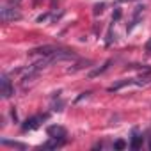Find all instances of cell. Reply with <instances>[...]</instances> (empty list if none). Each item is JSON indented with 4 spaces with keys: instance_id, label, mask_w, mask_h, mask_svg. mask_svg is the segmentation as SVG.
Wrapping results in <instances>:
<instances>
[{
    "instance_id": "obj_1",
    "label": "cell",
    "mask_w": 151,
    "mask_h": 151,
    "mask_svg": "<svg viewBox=\"0 0 151 151\" xmlns=\"http://www.w3.org/2000/svg\"><path fill=\"white\" fill-rule=\"evenodd\" d=\"M0 16H2V22H14V20H20L22 18V13L20 9L14 6V4H7L2 7V11H0Z\"/></svg>"
},
{
    "instance_id": "obj_8",
    "label": "cell",
    "mask_w": 151,
    "mask_h": 151,
    "mask_svg": "<svg viewBox=\"0 0 151 151\" xmlns=\"http://www.w3.org/2000/svg\"><path fill=\"white\" fill-rule=\"evenodd\" d=\"M142 142H144V137L139 135L137 132H133V137H132L130 147H132V149H140V147H142Z\"/></svg>"
},
{
    "instance_id": "obj_14",
    "label": "cell",
    "mask_w": 151,
    "mask_h": 151,
    "mask_svg": "<svg viewBox=\"0 0 151 151\" xmlns=\"http://www.w3.org/2000/svg\"><path fill=\"white\" fill-rule=\"evenodd\" d=\"M64 105H66V101H62V100H60L59 103H53V110H55V112H60V110L64 109Z\"/></svg>"
},
{
    "instance_id": "obj_10",
    "label": "cell",
    "mask_w": 151,
    "mask_h": 151,
    "mask_svg": "<svg viewBox=\"0 0 151 151\" xmlns=\"http://www.w3.org/2000/svg\"><path fill=\"white\" fill-rule=\"evenodd\" d=\"M2 144L4 146H11V147H18V149H27V146L25 144H22V142H16V140H2Z\"/></svg>"
},
{
    "instance_id": "obj_6",
    "label": "cell",
    "mask_w": 151,
    "mask_h": 151,
    "mask_svg": "<svg viewBox=\"0 0 151 151\" xmlns=\"http://www.w3.org/2000/svg\"><path fill=\"white\" fill-rule=\"evenodd\" d=\"M53 52H57V48H55V46H52V45H45V46H39V48H34V50H30V55L50 57Z\"/></svg>"
},
{
    "instance_id": "obj_2",
    "label": "cell",
    "mask_w": 151,
    "mask_h": 151,
    "mask_svg": "<svg viewBox=\"0 0 151 151\" xmlns=\"http://www.w3.org/2000/svg\"><path fill=\"white\" fill-rule=\"evenodd\" d=\"M0 94H2V98H11L14 94V87H13L7 75H2V80H0Z\"/></svg>"
},
{
    "instance_id": "obj_16",
    "label": "cell",
    "mask_w": 151,
    "mask_h": 151,
    "mask_svg": "<svg viewBox=\"0 0 151 151\" xmlns=\"http://www.w3.org/2000/svg\"><path fill=\"white\" fill-rule=\"evenodd\" d=\"M149 147H151V144H149Z\"/></svg>"
},
{
    "instance_id": "obj_7",
    "label": "cell",
    "mask_w": 151,
    "mask_h": 151,
    "mask_svg": "<svg viewBox=\"0 0 151 151\" xmlns=\"http://www.w3.org/2000/svg\"><path fill=\"white\" fill-rule=\"evenodd\" d=\"M64 144H66V139H55V137H50V140L45 142L41 147H43V149H59V147H62Z\"/></svg>"
},
{
    "instance_id": "obj_11",
    "label": "cell",
    "mask_w": 151,
    "mask_h": 151,
    "mask_svg": "<svg viewBox=\"0 0 151 151\" xmlns=\"http://www.w3.org/2000/svg\"><path fill=\"white\" fill-rule=\"evenodd\" d=\"M105 6H107L105 2H101V4H96V6H94V14H101V13H103V9H105Z\"/></svg>"
},
{
    "instance_id": "obj_13",
    "label": "cell",
    "mask_w": 151,
    "mask_h": 151,
    "mask_svg": "<svg viewBox=\"0 0 151 151\" xmlns=\"http://www.w3.org/2000/svg\"><path fill=\"white\" fill-rule=\"evenodd\" d=\"M121 14H123V13H121V9H116V11H114V14H112V23L119 22V20H121Z\"/></svg>"
},
{
    "instance_id": "obj_5",
    "label": "cell",
    "mask_w": 151,
    "mask_h": 151,
    "mask_svg": "<svg viewBox=\"0 0 151 151\" xmlns=\"http://www.w3.org/2000/svg\"><path fill=\"white\" fill-rule=\"evenodd\" d=\"M144 82H140V80H135V78H126V80H119V82H116V84H112L110 87H109V91L112 93V91H119V89H123V87H126V86H142Z\"/></svg>"
},
{
    "instance_id": "obj_9",
    "label": "cell",
    "mask_w": 151,
    "mask_h": 151,
    "mask_svg": "<svg viewBox=\"0 0 151 151\" xmlns=\"http://www.w3.org/2000/svg\"><path fill=\"white\" fill-rule=\"evenodd\" d=\"M110 64H112V60H107L101 68H96V69H93L91 73H89V78H94V77H98V75H101V73H105L109 68H110Z\"/></svg>"
},
{
    "instance_id": "obj_4",
    "label": "cell",
    "mask_w": 151,
    "mask_h": 151,
    "mask_svg": "<svg viewBox=\"0 0 151 151\" xmlns=\"http://www.w3.org/2000/svg\"><path fill=\"white\" fill-rule=\"evenodd\" d=\"M46 135L48 137H55V139H66L68 137V132L64 126H59V124H52L46 128Z\"/></svg>"
},
{
    "instance_id": "obj_15",
    "label": "cell",
    "mask_w": 151,
    "mask_h": 151,
    "mask_svg": "<svg viewBox=\"0 0 151 151\" xmlns=\"http://www.w3.org/2000/svg\"><path fill=\"white\" fill-rule=\"evenodd\" d=\"M89 94H91V93H82V94H80V96L77 98V101H82L84 98H89Z\"/></svg>"
},
{
    "instance_id": "obj_3",
    "label": "cell",
    "mask_w": 151,
    "mask_h": 151,
    "mask_svg": "<svg viewBox=\"0 0 151 151\" xmlns=\"http://www.w3.org/2000/svg\"><path fill=\"white\" fill-rule=\"evenodd\" d=\"M43 119H46V116H34V117H29L27 121H23L22 132H32V130L39 128V124H41Z\"/></svg>"
},
{
    "instance_id": "obj_12",
    "label": "cell",
    "mask_w": 151,
    "mask_h": 151,
    "mask_svg": "<svg viewBox=\"0 0 151 151\" xmlns=\"http://www.w3.org/2000/svg\"><path fill=\"white\" fill-rule=\"evenodd\" d=\"M126 146H128V144H126V142H124V140H121V139H119V140H116V142H114V149H124V147H126Z\"/></svg>"
}]
</instances>
